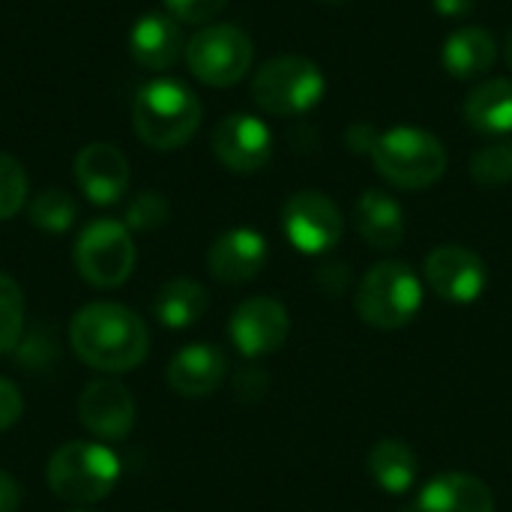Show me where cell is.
<instances>
[{"label":"cell","mask_w":512,"mask_h":512,"mask_svg":"<svg viewBox=\"0 0 512 512\" xmlns=\"http://www.w3.org/2000/svg\"><path fill=\"white\" fill-rule=\"evenodd\" d=\"M72 351L99 372H129L150 351V333L144 321L117 303L84 306L69 327Z\"/></svg>","instance_id":"obj_1"},{"label":"cell","mask_w":512,"mask_h":512,"mask_svg":"<svg viewBox=\"0 0 512 512\" xmlns=\"http://www.w3.org/2000/svg\"><path fill=\"white\" fill-rule=\"evenodd\" d=\"M135 135L153 150H177L183 147L201 126V102L198 96L174 81L156 78L138 87L132 102Z\"/></svg>","instance_id":"obj_2"},{"label":"cell","mask_w":512,"mask_h":512,"mask_svg":"<svg viewBox=\"0 0 512 512\" xmlns=\"http://www.w3.org/2000/svg\"><path fill=\"white\" fill-rule=\"evenodd\" d=\"M369 153L381 177L399 189H426L447 171L444 144L432 132L414 126H399L378 135Z\"/></svg>","instance_id":"obj_3"},{"label":"cell","mask_w":512,"mask_h":512,"mask_svg":"<svg viewBox=\"0 0 512 512\" xmlns=\"http://www.w3.org/2000/svg\"><path fill=\"white\" fill-rule=\"evenodd\" d=\"M423 309V282L402 261L375 264L357 285V315L375 330H402Z\"/></svg>","instance_id":"obj_4"},{"label":"cell","mask_w":512,"mask_h":512,"mask_svg":"<svg viewBox=\"0 0 512 512\" xmlns=\"http://www.w3.org/2000/svg\"><path fill=\"white\" fill-rule=\"evenodd\" d=\"M120 480V459L90 441L63 444L48 462V486L60 501L69 504H96L111 495Z\"/></svg>","instance_id":"obj_5"},{"label":"cell","mask_w":512,"mask_h":512,"mask_svg":"<svg viewBox=\"0 0 512 512\" xmlns=\"http://www.w3.org/2000/svg\"><path fill=\"white\" fill-rule=\"evenodd\" d=\"M324 90L327 81L318 63L297 54L267 60L252 78L255 102L273 117H294L312 111L324 99Z\"/></svg>","instance_id":"obj_6"},{"label":"cell","mask_w":512,"mask_h":512,"mask_svg":"<svg viewBox=\"0 0 512 512\" xmlns=\"http://www.w3.org/2000/svg\"><path fill=\"white\" fill-rule=\"evenodd\" d=\"M75 267L96 288H117L135 270V243L123 222H90L75 240Z\"/></svg>","instance_id":"obj_7"},{"label":"cell","mask_w":512,"mask_h":512,"mask_svg":"<svg viewBox=\"0 0 512 512\" xmlns=\"http://www.w3.org/2000/svg\"><path fill=\"white\" fill-rule=\"evenodd\" d=\"M252 39L234 24H207L186 45L192 75L210 87L237 84L252 66Z\"/></svg>","instance_id":"obj_8"},{"label":"cell","mask_w":512,"mask_h":512,"mask_svg":"<svg viewBox=\"0 0 512 512\" xmlns=\"http://www.w3.org/2000/svg\"><path fill=\"white\" fill-rule=\"evenodd\" d=\"M282 228L294 249L303 255H324L339 246L345 222L339 207L321 192H297L282 210Z\"/></svg>","instance_id":"obj_9"},{"label":"cell","mask_w":512,"mask_h":512,"mask_svg":"<svg viewBox=\"0 0 512 512\" xmlns=\"http://www.w3.org/2000/svg\"><path fill=\"white\" fill-rule=\"evenodd\" d=\"M426 282L441 300L468 306L483 297L489 285V270L483 258L465 246H438L426 258Z\"/></svg>","instance_id":"obj_10"},{"label":"cell","mask_w":512,"mask_h":512,"mask_svg":"<svg viewBox=\"0 0 512 512\" xmlns=\"http://www.w3.org/2000/svg\"><path fill=\"white\" fill-rule=\"evenodd\" d=\"M288 330H291L288 309L273 297L243 300L228 324L231 342L243 357H267L279 351L288 339Z\"/></svg>","instance_id":"obj_11"},{"label":"cell","mask_w":512,"mask_h":512,"mask_svg":"<svg viewBox=\"0 0 512 512\" xmlns=\"http://www.w3.org/2000/svg\"><path fill=\"white\" fill-rule=\"evenodd\" d=\"M213 153L225 168L237 174H252L270 162L273 135L267 123L252 114H228L213 129Z\"/></svg>","instance_id":"obj_12"},{"label":"cell","mask_w":512,"mask_h":512,"mask_svg":"<svg viewBox=\"0 0 512 512\" xmlns=\"http://www.w3.org/2000/svg\"><path fill=\"white\" fill-rule=\"evenodd\" d=\"M78 417L102 441H123L135 426V399L117 381H93L78 399Z\"/></svg>","instance_id":"obj_13"},{"label":"cell","mask_w":512,"mask_h":512,"mask_svg":"<svg viewBox=\"0 0 512 512\" xmlns=\"http://www.w3.org/2000/svg\"><path fill=\"white\" fill-rule=\"evenodd\" d=\"M75 180L93 204L111 207L129 189V162L120 147L93 141L75 156Z\"/></svg>","instance_id":"obj_14"},{"label":"cell","mask_w":512,"mask_h":512,"mask_svg":"<svg viewBox=\"0 0 512 512\" xmlns=\"http://www.w3.org/2000/svg\"><path fill=\"white\" fill-rule=\"evenodd\" d=\"M267 264V240L255 228L225 231L207 252V267L222 285H246Z\"/></svg>","instance_id":"obj_15"},{"label":"cell","mask_w":512,"mask_h":512,"mask_svg":"<svg viewBox=\"0 0 512 512\" xmlns=\"http://www.w3.org/2000/svg\"><path fill=\"white\" fill-rule=\"evenodd\" d=\"M129 51L135 63H141L144 69H153V72L171 69L180 60V54H186L180 21L165 12L141 15L129 33Z\"/></svg>","instance_id":"obj_16"},{"label":"cell","mask_w":512,"mask_h":512,"mask_svg":"<svg viewBox=\"0 0 512 512\" xmlns=\"http://www.w3.org/2000/svg\"><path fill=\"white\" fill-rule=\"evenodd\" d=\"M225 372H228V360L216 345L192 342L174 354L168 366V384L174 393L186 399H204L225 381Z\"/></svg>","instance_id":"obj_17"},{"label":"cell","mask_w":512,"mask_h":512,"mask_svg":"<svg viewBox=\"0 0 512 512\" xmlns=\"http://www.w3.org/2000/svg\"><path fill=\"white\" fill-rule=\"evenodd\" d=\"M414 512H495V495L480 477L453 471L420 489Z\"/></svg>","instance_id":"obj_18"},{"label":"cell","mask_w":512,"mask_h":512,"mask_svg":"<svg viewBox=\"0 0 512 512\" xmlns=\"http://www.w3.org/2000/svg\"><path fill=\"white\" fill-rule=\"evenodd\" d=\"M441 60L453 78L471 81V78L486 75L495 66L498 42L483 27H459L456 33L447 36V42L441 48Z\"/></svg>","instance_id":"obj_19"},{"label":"cell","mask_w":512,"mask_h":512,"mask_svg":"<svg viewBox=\"0 0 512 512\" xmlns=\"http://www.w3.org/2000/svg\"><path fill=\"white\" fill-rule=\"evenodd\" d=\"M354 222H357L360 237L375 249H393L405 237V213L399 201L378 189H369L360 195Z\"/></svg>","instance_id":"obj_20"},{"label":"cell","mask_w":512,"mask_h":512,"mask_svg":"<svg viewBox=\"0 0 512 512\" xmlns=\"http://www.w3.org/2000/svg\"><path fill=\"white\" fill-rule=\"evenodd\" d=\"M366 471L375 480V486L387 495H405L420 474V462L417 453L399 441V438H384L369 450L366 459Z\"/></svg>","instance_id":"obj_21"},{"label":"cell","mask_w":512,"mask_h":512,"mask_svg":"<svg viewBox=\"0 0 512 512\" xmlns=\"http://www.w3.org/2000/svg\"><path fill=\"white\" fill-rule=\"evenodd\" d=\"M465 120L483 135H510L512 132V81L495 78L480 84L465 99Z\"/></svg>","instance_id":"obj_22"},{"label":"cell","mask_w":512,"mask_h":512,"mask_svg":"<svg viewBox=\"0 0 512 512\" xmlns=\"http://www.w3.org/2000/svg\"><path fill=\"white\" fill-rule=\"evenodd\" d=\"M207 306H210V297H207L204 285H198L195 279H174L156 294L153 312L165 327L186 330L195 321H201Z\"/></svg>","instance_id":"obj_23"},{"label":"cell","mask_w":512,"mask_h":512,"mask_svg":"<svg viewBox=\"0 0 512 512\" xmlns=\"http://www.w3.org/2000/svg\"><path fill=\"white\" fill-rule=\"evenodd\" d=\"M75 216H78V204L69 192L51 186L45 192H39L33 201H30V222L42 231H51V234H63L75 225Z\"/></svg>","instance_id":"obj_24"},{"label":"cell","mask_w":512,"mask_h":512,"mask_svg":"<svg viewBox=\"0 0 512 512\" xmlns=\"http://www.w3.org/2000/svg\"><path fill=\"white\" fill-rule=\"evenodd\" d=\"M24 330V294L15 279L0 273V354H9Z\"/></svg>","instance_id":"obj_25"},{"label":"cell","mask_w":512,"mask_h":512,"mask_svg":"<svg viewBox=\"0 0 512 512\" xmlns=\"http://www.w3.org/2000/svg\"><path fill=\"white\" fill-rule=\"evenodd\" d=\"M27 201V171L24 165L9 156L0 153V222L12 219Z\"/></svg>","instance_id":"obj_26"},{"label":"cell","mask_w":512,"mask_h":512,"mask_svg":"<svg viewBox=\"0 0 512 512\" xmlns=\"http://www.w3.org/2000/svg\"><path fill=\"white\" fill-rule=\"evenodd\" d=\"M471 174L480 186H501L512 177V144H489L483 147L474 162Z\"/></svg>","instance_id":"obj_27"},{"label":"cell","mask_w":512,"mask_h":512,"mask_svg":"<svg viewBox=\"0 0 512 512\" xmlns=\"http://www.w3.org/2000/svg\"><path fill=\"white\" fill-rule=\"evenodd\" d=\"M168 222V201L159 192H141L126 210V228L132 231H156Z\"/></svg>","instance_id":"obj_28"},{"label":"cell","mask_w":512,"mask_h":512,"mask_svg":"<svg viewBox=\"0 0 512 512\" xmlns=\"http://www.w3.org/2000/svg\"><path fill=\"white\" fill-rule=\"evenodd\" d=\"M225 3L228 0H165V9L183 24H207L225 9Z\"/></svg>","instance_id":"obj_29"},{"label":"cell","mask_w":512,"mask_h":512,"mask_svg":"<svg viewBox=\"0 0 512 512\" xmlns=\"http://www.w3.org/2000/svg\"><path fill=\"white\" fill-rule=\"evenodd\" d=\"M24 411V402H21V393L15 384H9L6 378H0V432L12 429L18 423Z\"/></svg>","instance_id":"obj_30"},{"label":"cell","mask_w":512,"mask_h":512,"mask_svg":"<svg viewBox=\"0 0 512 512\" xmlns=\"http://www.w3.org/2000/svg\"><path fill=\"white\" fill-rule=\"evenodd\" d=\"M18 504H21V489H18V483H15L9 474L0 471V512H15L18 510Z\"/></svg>","instance_id":"obj_31"},{"label":"cell","mask_w":512,"mask_h":512,"mask_svg":"<svg viewBox=\"0 0 512 512\" xmlns=\"http://www.w3.org/2000/svg\"><path fill=\"white\" fill-rule=\"evenodd\" d=\"M474 3H477V0H432L435 12H441V15H447V18H462V15H468V12L474 9Z\"/></svg>","instance_id":"obj_32"},{"label":"cell","mask_w":512,"mask_h":512,"mask_svg":"<svg viewBox=\"0 0 512 512\" xmlns=\"http://www.w3.org/2000/svg\"><path fill=\"white\" fill-rule=\"evenodd\" d=\"M504 60H507V66L512 69V30L507 33V42H504Z\"/></svg>","instance_id":"obj_33"},{"label":"cell","mask_w":512,"mask_h":512,"mask_svg":"<svg viewBox=\"0 0 512 512\" xmlns=\"http://www.w3.org/2000/svg\"><path fill=\"white\" fill-rule=\"evenodd\" d=\"M321 3H345V0H321Z\"/></svg>","instance_id":"obj_34"},{"label":"cell","mask_w":512,"mask_h":512,"mask_svg":"<svg viewBox=\"0 0 512 512\" xmlns=\"http://www.w3.org/2000/svg\"><path fill=\"white\" fill-rule=\"evenodd\" d=\"M75 512H87V510H75Z\"/></svg>","instance_id":"obj_35"}]
</instances>
